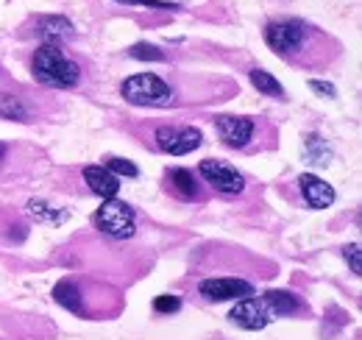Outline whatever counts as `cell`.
<instances>
[{"mask_svg": "<svg viewBox=\"0 0 362 340\" xmlns=\"http://www.w3.org/2000/svg\"><path fill=\"white\" fill-rule=\"evenodd\" d=\"M23 145H8V142H0V181L3 178H20L25 176L31 165H11V157L20 151Z\"/></svg>", "mask_w": 362, "mask_h": 340, "instance_id": "ac0fdd59", "label": "cell"}, {"mask_svg": "<svg viewBox=\"0 0 362 340\" xmlns=\"http://www.w3.org/2000/svg\"><path fill=\"white\" fill-rule=\"evenodd\" d=\"M310 89H313V92H320L323 98H334V92H337L334 84H326V81H317V79L310 81Z\"/></svg>", "mask_w": 362, "mask_h": 340, "instance_id": "cb8c5ba5", "label": "cell"}, {"mask_svg": "<svg viewBox=\"0 0 362 340\" xmlns=\"http://www.w3.org/2000/svg\"><path fill=\"white\" fill-rule=\"evenodd\" d=\"M34 28L31 31H23V34H34L40 37L42 42H70L76 37V28L67 17H59V14H42V17H34L31 20Z\"/></svg>", "mask_w": 362, "mask_h": 340, "instance_id": "5bb4252c", "label": "cell"}, {"mask_svg": "<svg viewBox=\"0 0 362 340\" xmlns=\"http://www.w3.org/2000/svg\"><path fill=\"white\" fill-rule=\"evenodd\" d=\"M179 310H181V298L179 296H156V298H153V312L170 315V312H179Z\"/></svg>", "mask_w": 362, "mask_h": 340, "instance_id": "44dd1931", "label": "cell"}, {"mask_svg": "<svg viewBox=\"0 0 362 340\" xmlns=\"http://www.w3.org/2000/svg\"><path fill=\"white\" fill-rule=\"evenodd\" d=\"M346 259L351 262V273H354V276H360L362 273V256H360V246H357V243L346 246Z\"/></svg>", "mask_w": 362, "mask_h": 340, "instance_id": "603a6c76", "label": "cell"}, {"mask_svg": "<svg viewBox=\"0 0 362 340\" xmlns=\"http://www.w3.org/2000/svg\"><path fill=\"white\" fill-rule=\"evenodd\" d=\"M92 226L98 234H103L109 240H129L136 234V212L132 204H126L120 198H109V201H103V207L95 210Z\"/></svg>", "mask_w": 362, "mask_h": 340, "instance_id": "9c48e42d", "label": "cell"}, {"mask_svg": "<svg viewBox=\"0 0 362 340\" xmlns=\"http://www.w3.org/2000/svg\"><path fill=\"white\" fill-rule=\"evenodd\" d=\"M56 304H62L64 310H70L78 318L87 321H109L115 315H120L123 310V296L120 290H115L112 285L84 276V273H73L64 276L56 288H53Z\"/></svg>", "mask_w": 362, "mask_h": 340, "instance_id": "277c9868", "label": "cell"}, {"mask_svg": "<svg viewBox=\"0 0 362 340\" xmlns=\"http://www.w3.org/2000/svg\"><path fill=\"white\" fill-rule=\"evenodd\" d=\"M145 148H153L159 154H170V157H187L192 151L201 148L204 134L192 126H181V123H159L151 128L148 137H139Z\"/></svg>", "mask_w": 362, "mask_h": 340, "instance_id": "52a82bcc", "label": "cell"}, {"mask_svg": "<svg viewBox=\"0 0 362 340\" xmlns=\"http://www.w3.org/2000/svg\"><path fill=\"white\" fill-rule=\"evenodd\" d=\"M31 79L50 92H78L92 76V64L87 56L67 50L62 42H42L28 59Z\"/></svg>", "mask_w": 362, "mask_h": 340, "instance_id": "3957f363", "label": "cell"}, {"mask_svg": "<svg viewBox=\"0 0 362 340\" xmlns=\"http://www.w3.org/2000/svg\"><path fill=\"white\" fill-rule=\"evenodd\" d=\"M265 45L273 53L298 70H326L343 53V45L332 34L301 17H276L262 28Z\"/></svg>", "mask_w": 362, "mask_h": 340, "instance_id": "7a4b0ae2", "label": "cell"}, {"mask_svg": "<svg viewBox=\"0 0 362 340\" xmlns=\"http://www.w3.org/2000/svg\"><path fill=\"white\" fill-rule=\"evenodd\" d=\"M248 79H251V84L259 89V95H268V98H276V101H284V98H287L281 81H279L273 73L262 70V67H251V70H248Z\"/></svg>", "mask_w": 362, "mask_h": 340, "instance_id": "e0dca14e", "label": "cell"}, {"mask_svg": "<svg viewBox=\"0 0 362 340\" xmlns=\"http://www.w3.org/2000/svg\"><path fill=\"white\" fill-rule=\"evenodd\" d=\"M296 187H298V193H301V198H304V204H307L310 210H326V207H332L334 198H337V196H334V187L326 184L315 173H301L298 181H296Z\"/></svg>", "mask_w": 362, "mask_h": 340, "instance_id": "4fadbf2b", "label": "cell"}, {"mask_svg": "<svg viewBox=\"0 0 362 340\" xmlns=\"http://www.w3.org/2000/svg\"><path fill=\"white\" fill-rule=\"evenodd\" d=\"M195 173L212 190V196H221L226 201H240L248 193V178L223 159H204V162H198Z\"/></svg>", "mask_w": 362, "mask_h": 340, "instance_id": "ba28073f", "label": "cell"}, {"mask_svg": "<svg viewBox=\"0 0 362 340\" xmlns=\"http://www.w3.org/2000/svg\"><path fill=\"white\" fill-rule=\"evenodd\" d=\"M198 296L209 304H221V301H240V298L254 296V285L248 279H240V276H209V279H201L198 282Z\"/></svg>", "mask_w": 362, "mask_h": 340, "instance_id": "8fae6325", "label": "cell"}, {"mask_svg": "<svg viewBox=\"0 0 362 340\" xmlns=\"http://www.w3.org/2000/svg\"><path fill=\"white\" fill-rule=\"evenodd\" d=\"M117 3H126V6H142V8H156V11L179 8L176 3H168V0H117Z\"/></svg>", "mask_w": 362, "mask_h": 340, "instance_id": "7402d4cb", "label": "cell"}, {"mask_svg": "<svg viewBox=\"0 0 362 340\" xmlns=\"http://www.w3.org/2000/svg\"><path fill=\"white\" fill-rule=\"evenodd\" d=\"M259 301H262V307L268 310L271 318H293V315H307L310 312L307 301L296 296V293H290V290H268Z\"/></svg>", "mask_w": 362, "mask_h": 340, "instance_id": "9a60e30c", "label": "cell"}, {"mask_svg": "<svg viewBox=\"0 0 362 340\" xmlns=\"http://www.w3.org/2000/svg\"><path fill=\"white\" fill-rule=\"evenodd\" d=\"M59 109H62L59 98L45 92V89H34V86L23 84L0 86V118L3 120L34 126V123L56 118Z\"/></svg>", "mask_w": 362, "mask_h": 340, "instance_id": "5b68a950", "label": "cell"}, {"mask_svg": "<svg viewBox=\"0 0 362 340\" xmlns=\"http://www.w3.org/2000/svg\"><path fill=\"white\" fill-rule=\"evenodd\" d=\"M129 56L132 59H151V62H168V53L165 50H159L156 45H132L129 47Z\"/></svg>", "mask_w": 362, "mask_h": 340, "instance_id": "d6986e66", "label": "cell"}, {"mask_svg": "<svg viewBox=\"0 0 362 340\" xmlns=\"http://www.w3.org/2000/svg\"><path fill=\"white\" fill-rule=\"evenodd\" d=\"M0 79H3V67H0Z\"/></svg>", "mask_w": 362, "mask_h": 340, "instance_id": "d4e9b609", "label": "cell"}, {"mask_svg": "<svg viewBox=\"0 0 362 340\" xmlns=\"http://www.w3.org/2000/svg\"><path fill=\"white\" fill-rule=\"evenodd\" d=\"M215 131L226 148L240 151V154H259V151H271L276 145V126L265 118L218 115Z\"/></svg>", "mask_w": 362, "mask_h": 340, "instance_id": "8992f818", "label": "cell"}, {"mask_svg": "<svg viewBox=\"0 0 362 340\" xmlns=\"http://www.w3.org/2000/svg\"><path fill=\"white\" fill-rule=\"evenodd\" d=\"M103 168L112 170L115 176H129V178H136V176H139V170H136L134 162H129V159H123V157H109Z\"/></svg>", "mask_w": 362, "mask_h": 340, "instance_id": "ffe728a7", "label": "cell"}, {"mask_svg": "<svg viewBox=\"0 0 362 340\" xmlns=\"http://www.w3.org/2000/svg\"><path fill=\"white\" fill-rule=\"evenodd\" d=\"M237 92L240 86L228 79H204L184 73H134L120 84L123 101L151 109H176V106L209 103V101L218 103L228 101Z\"/></svg>", "mask_w": 362, "mask_h": 340, "instance_id": "6da1fadb", "label": "cell"}, {"mask_svg": "<svg viewBox=\"0 0 362 340\" xmlns=\"http://www.w3.org/2000/svg\"><path fill=\"white\" fill-rule=\"evenodd\" d=\"M162 190L179 204H206L212 198V190L201 181V176L187 168L168 170L162 178Z\"/></svg>", "mask_w": 362, "mask_h": 340, "instance_id": "30bf717a", "label": "cell"}, {"mask_svg": "<svg viewBox=\"0 0 362 340\" xmlns=\"http://www.w3.org/2000/svg\"><path fill=\"white\" fill-rule=\"evenodd\" d=\"M228 321L237 324L240 329L257 332V329H265L273 318L268 315V310L262 307L259 296H248V298H240V301L234 304V310L228 312Z\"/></svg>", "mask_w": 362, "mask_h": 340, "instance_id": "7c38bea8", "label": "cell"}, {"mask_svg": "<svg viewBox=\"0 0 362 340\" xmlns=\"http://www.w3.org/2000/svg\"><path fill=\"white\" fill-rule=\"evenodd\" d=\"M81 176H84V181H87L90 193L100 196L103 201L117 198V193H120V178H117L112 170H106L103 165H87V168L81 170Z\"/></svg>", "mask_w": 362, "mask_h": 340, "instance_id": "2e32d148", "label": "cell"}]
</instances>
